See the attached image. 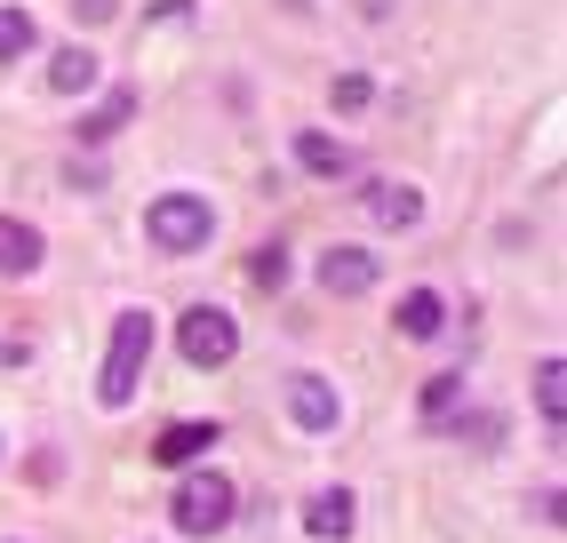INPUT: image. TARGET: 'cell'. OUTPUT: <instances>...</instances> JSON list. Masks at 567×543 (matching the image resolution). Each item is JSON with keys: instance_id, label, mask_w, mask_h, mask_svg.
Instances as JSON below:
<instances>
[{"instance_id": "6da1fadb", "label": "cell", "mask_w": 567, "mask_h": 543, "mask_svg": "<svg viewBox=\"0 0 567 543\" xmlns=\"http://www.w3.org/2000/svg\"><path fill=\"white\" fill-rule=\"evenodd\" d=\"M144 240L168 248V256H193L216 240V208L200 201V192H161L153 208H144Z\"/></svg>"}, {"instance_id": "7a4b0ae2", "label": "cell", "mask_w": 567, "mask_h": 543, "mask_svg": "<svg viewBox=\"0 0 567 543\" xmlns=\"http://www.w3.org/2000/svg\"><path fill=\"white\" fill-rule=\"evenodd\" d=\"M144 360H153V313H121V328H112V352H104V408H128L136 400V376Z\"/></svg>"}, {"instance_id": "3957f363", "label": "cell", "mask_w": 567, "mask_h": 543, "mask_svg": "<svg viewBox=\"0 0 567 543\" xmlns=\"http://www.w3.org/2000/svg\"><path fill=\"white\" fill-rule=\"evenodd\" d=\"M176 527L184 535H224L233 527V512H240V495H233V480L224 472H193V480H176Z\"/></svg>"}, {"instance_id": "277c9868", "label": "cell", "mask_w": 567, "mask_h": 543, "mask_svg": "<svg viewBox=\"0 0 567 543\" xmlns=\"http://www.w3.org/2000/svg\"><path fill=\"white\" fill-rule=\"evenodd\" d=\"M176 344H184V360H193V368H224L240 352V320L224 313V304H193L184 328H176Z\"/></svg>"}, {"instance_id": "5b68a950", "label": "cell", "mask_w": 567, "mask_h": 543, "mask_svg": "<svg viewBox=\"0 0 567 543\" xmlns=\"http://www.w3.org/2000/svg\"><path fill=\"white\" fill-rule=\"evenodd\" d=\"M288 416H296V432L328 440L336 423H344V400H336V383H328V376H296V383H288Z\"/></svg>"}, {"instance_id": "8992f818", "label": "cell", "mask_w": 567, "mask_h": 543, "mask_svg": "<svg viewBox=\"0 0 567 543\" xmlns=\"http://www.w3.org/2000/svg\"><path fill=\"white\" fill-rule=\"evenodd\" d=\"M352 527H360V495H352V488H320V495L305 503V535H312V543H344Z\"/></svg>"}, {"instance_id": "52a82bcc", "label": "cell", "mask_w": 567, "mask_h": 543, "mask_svg": "<svg viewBox=\"0 0 567 543\" xmlns=\"http://www.w3.org/2000/svg\"><path fill=\"white\" fill-rule=\"evenodd\" d=\"M320 288H328V296H368V288H375V256L352 248V240L328 248V256H320Z\"/></svg>"}, {"instance_id": "ba28073f", "label": "cell", "mask_w": 567, "mask_h": 543, "mask_svg": "<svg viewBox=\"0 0 567 543\" xmlns=\"http://www.w3.org/2000/svg\"><path fill=\"white\" fill-rule=\"evenodd\" d=\"M128 121H136V89H104L72 129H81V144H104V136H121Z\"/></svg>"}, {"instance_id": "9c48e42d", "label": "cell", "mask_w": 567, "mask_h": 543, "mask_svg": "<svg viewBox=\"0 0 567 543\" xmlns=\"http://www.w3.org/2000/svg\"><path fill=\"white\" fill-rule=\"evenodd\" d=\"M224 432L216 423H200V416H184V423H168V432L153 440V463H193V455H208Z\"/></svg>"}, {"instance_id": "30bf717a", "label": "cell", "mask_w": 567, "mask_h": 543, "mask_svg": "<svg viewBox=\"0 0 567 543\" xmlns=\"http://www.w3.org/2000/svg\"><path fill=\"white\" fill-rule=\"evenodd\" d=\"M392 328L424 344V336H440V328H447V304H440L432 288H408V296H400V313H392Z\"/></svg>"}, {"instance_id": "8fae6325", "label": "cell", "mask_w": 567, "mask_h": 543, "mask_svg": "<svg viewBox=\"0 0 567 543\" xmlns=\"http://www.w3.org/2000/svg\"><path fill=\"white\" fill-rule=\"evenodd\" d=\"M360 201H368L375 224H415V216H424V192H415V184H368Z\"/></svg>"}, {"instance_id": "7c38bea8", "label": "cell", "mask_w": 567, "mask_h": 543, "mask_svg": "<svg viewBox=\"0 0 567 543\" xmlns=\"http://www.w3.org/2000/svg\"><path fill=\"white\" fill-rule=\"evenodd\" d=\"M49 89H56V96H81V89H96V49H81V41H72V49H56V57H49Z\"/></svg>"}, {"instance_id": "4fadbf2b", "label": "cell", "mask_w": 567, "mask_h": 543, "mask_svg": "<svg viewBox=\"0 0 567 543\" xmlns=\"http://www.w3.org/2000/svg\"><path fill=\"white\" fill-rule=\"evenodd\" d=\"M0 272H41V232L0 216Z\"/></svg>"}, {"instance_id": "5bb4252c", "label": "cell", "mask_w": 567, "mask_h": 543, "mask_svg": "<svg viewBox=\"0 0 567 543\" xmlns=\"http://www.w3.org/2000/svg\"><path fill=\"white\" fill-rule=\"evenodd\" d=\"M296 161H305L312 176H344V168H352V152L336 144V136H320V129H305V136H296Z\"/></svg>"}, {"instance_id": "9a60e30c", "label": "cell", "mask_w": 567, "mask_h": 543, "mask_svg": "<svg viewBox=\"0 0 567 543\" xmlns=\"http://www.w3.org/2000/svg\"><path fill=\"white\" fill-rule=\"evenodd\" d=\"M32 41H41V24H32V9H0V64H17Z\"/></svg>"}, {"instance_id": "2e32d148", "label": "cell", "mask_w": 567, "mask_h": 543, "mask_svg": "<svg viewBox=\"0 0 567 543\" xmlns=\"http://www.w3.org/2000/svg\"><path fill=\"white\" fill-rule=\"evenodd\" d=\"M559 376H567L559 360H544V368H536V408H544L551 432H559V416H567V383H559Z\"/></svg>"}, {"instance_id": "e0dca14e", "label": "cell", "mask_w": 567, "mask_h": 543, "mask_svg": "<svg viewBox=\"0 0 567 543\" xmlns=\"http://www.w3.org/2000/svg\"><path fill=\"white\" fill-rule=\"evenodd\" d=\"M368 96H375V89H368V72H336V81H328V104H336V112H360Z\"/></svg>"}, {"instance_id": "ac0fdd59", "label": "cell", "mask_w": 567, "mask_h": 543, "mask_svg": "<svg viewBox=\"0 0 567 543\" xmlns=\"http://www.w3.org/2000/svg\"><path fill=\"white\" fill-rule=\"evenodd\" d=\"M456 400H464V376H432V383H424V416H432V423L456 408Z\"/></svg>"}, {"instance_id": "d6986e66", "label": "cell", "mask_w": 567, "mask_h": 543, "mask_svg": "<svg viewBox=\"0 0 567 543\" xmlns=\"http://www.w3.org/2000/svg\"><path fill=\"white\" fill-rule=\"evenodd\" d=\"M288 272H296L288 248H264V256H256V288H288Z\"/></svg>"}, {"instance_id": "ffe728a7", "label": "cell", "mask_w": 567, "mask_h": 543, "mask_svg": "<svg viewBox=\"0 0 567 543\" xmlns=\"http://www.w3.org/2000/svg\"><path fill=\"white\" fill-rule=\"evenodd\" d=\"M464 440L472 448H496L504 440V416H464Z\"/></svg>"}, {"instance_id": "44dd1931", "label": "cell", "mask_w": 567, "mask_h": 543, "mask_svg": "<svg viewBox=\"0 0 567 543\" xmlns=\"http://www.w3.org/2000/svg\"><path fill=\"white\" fill-rule=\"evenodd\" d=\"M112 9H121V0H72V24L96 32V24H112Z\"/></svg>"}]
</instances>
